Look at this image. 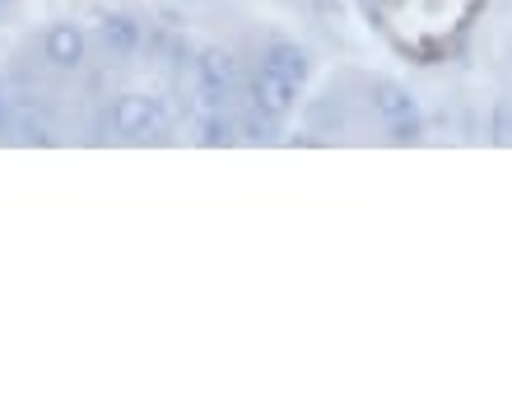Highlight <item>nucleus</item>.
<instances>
[{"label":"nucleus","instance_id":"20e7f679","mask_svg":"<svg viewBox=\"0 0 512 410\" xmlns=\"http://www.w3.org/2000/svg\"><path fill=\"white\" fill-rule=\"evenodd\" d=\"M103 38H108V47H112L117 56H126V52H135L140 33H135L131 19H108V24H103Z\"/></svg>","mask_w":512,"mask_h":410},{"label":"nucleus","instance_id":"423d86ee","mask_svg":"<svg viewBox=\"0 0 512 410\" xmlns=\"http://www.w3.org/2000/svg\"><path fill=\"white\" fill-rule=\"evenodd\" d=\"M0 131H5V98H0Z\"/></svg>","mask_w":512,"mask_h":410},{"label":"nucleus","instance_id":"f257e3e1","mask_svg":"<svg viewBox=\"0 0 512 410\" xmlns=\"http://www.w3.org/2000/svg\"><path fill=\"white\" fill-rule=\"evenodd\" d=\"M47 56H52L56 66H80V56H84V38L75 33V28H52L47 33Z\"/></svg>","mask_w":512,"mask_h":410},{"label":"nucleus","instance_id":"0eeeda50","mask_svg":"<svg viewBox=\"0 0 512 410\" xmlns=\"http://www.w3.org/2000/svg\"><path fill=\"white\" fill-rule=\"evenodd\" d=\"M0 5H5V0H0Z\"/></svg>","mask_w":512,"mask_h":410},{"label":"nucleus","instance_id":"7ed1b4c3","mask_svg":"<svg viewBox=\"0 0 512 410\" xmlns=\"http://www.w3.org/2000/svg\"><path fill=\"white\" fill-rule=\"evenodd\" d=\"M117 117H122V131H145V126L159 117V108H154V103H145V98H122Z\"/></svg>","mask_w":512,"mask_h":410},{"label":"nucleus","instance_id":"f03ea898","mask_svg":"<svg viewBox=\"0 0 512 410\" xmlns=\"http://www.w3.org/2000/svg\"><path fill=\"white\" fill-rule=\"evenodd\" d=\"M256 103H261L266 112H284L289 103H294V84L270 70V75H261V80H256Z\"/></svg>","mask_w":512,"mask_h":410},{"label":"nucleus","instance_id":"39448f33","mask_svg":"<svg viewBox=\"0 0 512 410\" xmlns=\"http://www.w3.org/2000/svg\"><path fill=\"white\" fill-rule=\"evenodd\" d=\"M270 70L275 75H284V80H303V56L294 52V47H270Z\"/></svg>","mask_w":512,"mask_h":410}]
</instances>
